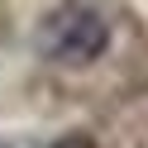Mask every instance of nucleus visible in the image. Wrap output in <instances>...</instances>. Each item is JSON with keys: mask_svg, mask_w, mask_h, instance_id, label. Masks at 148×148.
Here are the masks:
<instances>
[{"mask_svg": "<svg viewBox=\"0 0 148 148\" xmlns=\"http://www.w3.org/2000/svg\"><path fill=\"white\" fill-rule=\"evenodd\" d=\"M105 48H110L105 14L81 5V0H67V5L48 10L38 24V53L58 67H86V62L105 58Z\"/></svg>", "mask_w": 148, "mask_h": 148, "instance_id": "obj_1", "label": "nucleus"}]
</instances>
